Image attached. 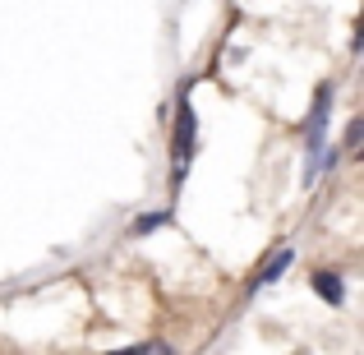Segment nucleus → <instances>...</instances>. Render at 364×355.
<instances>
[{"instance_id":"f257e3e1","label":"nucleus","mask_w":364,"mask_h":355,"mask_svg":"<svg viewBox=\"0 0 364 355\" xmlns=\"http://www.w3.org/2000/svg\"><path fill=\"white\" fill-rule=\"evenodd\" d=\"M291 263H295V249H291V245H286V249H277V254H272V258H267V263H263V267L254 272V282H249V291H263V286H272V282H277V277H282V272H286Z\"/></svg>"},{"instance_id":"f03ea898","label":"nucleus","mask_w":364,"mask_h":355,"mask_svg":"<svg viewBox=\"0 0 364 355\" xmlns=\"http://www.w3.org/2000/svg\"><path fill=\"white\" fill-rule=\"evenodd\" d=\"M314 291H318L328 304H341V300H346V291H341V277H337V272H314Z\"/></svg>"},{"instance_id":"7ed1b4c3","label":"nucleus","mask_w":364,"mask_h":355,"mask_svg":"<svg viewBox=\"0 0 364 355\" xmlns=\"http://www.w3.org/2000/svg\"><path fill=\"white\" fill-rule=\"evenodd\" d=\"M116 355H171V346H161V341H148V346H129V351H116Z\"/></svg>"},{"instance_id":"20e7f679","label":"nucleus","mask_w":364,"mask_h":355,"mask_svg":"<svg viewBox=\"0 0 364 355\" xmlns=\"http://www.w3.org/2000/svg\"><path fill=\"white\" fill-rule=\"evenodd\" d=\"M161 222H166V213H152V217H139V222H134V231H139V235H143V231H157Z\"/></svg>"}]
</instances>
